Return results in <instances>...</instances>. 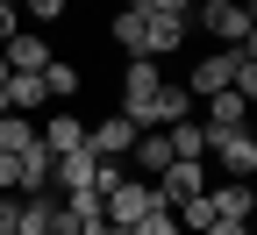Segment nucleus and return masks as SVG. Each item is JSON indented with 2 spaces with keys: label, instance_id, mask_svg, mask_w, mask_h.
I'll list each match as a JSON object with an SVG mask.
<instances>
[{
  "label": "nucleus",
  "instance_id": "f257e3e1",
  "mask_svg": "<svg viewBox=\"0 0 257 235\" xmlns=\"http://www.w3.org/2000/svg\"><path fill=\"white\" fill-rule=\"evenodd\" d=\"M193 22H200L221 50H257V8L250 0H200Z\"/></svg>",
  "mask_w": 257,
  "mask_h": 235
},
{
  "label": "nucleus",
  "instance_id": "f03ea898",
  "mask_svg": "<svg viewBox=\"0 0 257 235\" xmlns=\"http://www.w3.org/2000/svg\"><path fill=\"white\" fill-rule=\"evenodd\" d=\"M207 185H214V171H207V164H200V157H172V164H165V171H157V178H150V192H157V207H165V214H179V207H186V199H200Z\"/></svg>",
  "mask_w": 257,
  "mask_h": 235
},
{
  "label": "nucleus",
  "instance_id": "7ed1b4c3",
  "mask_svg": "<svg viewBox=\"0 0 257 235\" xmlns=\"http://www.w3.org/2000/svg\"><path fill=\"white\" fill-rule=\"evenodd\" d=\"M207 171H221V178H250L257 171V136L250 128H207Z\"/></svg>",
  "mask_w": 257,
  "mask_h": 235
},
{
  "label": "nucleus",
  "instance_id": "20e7f679",
  "mask_svg": "<svg viewBox=\"0 0 257 235\" xmlns=\"http://www.w3.org/2000/svg\"><path fill=\"white\" fill-rule=\"evenodd\" d=\"M157 86H165V64H157V57H128V64H121V114L136 121V128H143V114H150Z\"/></svg>",
  "mask_w": 257,
  "mask_h": 235
},
{
  "label": "nucleus",
  "instance_id": "39448f33",
  "mask_svg": "<svg viewBox=\"0 0 257 235\" xmlns=\"http://www.w3.org/2000/svg\"><path fill=\"white\" fill-rule=\"evenodd\" d=\"M150 207H157L150 178H114V185L100 192V214H107V228H136V221H143Z\"/></svg>",
  "mask_w": 257,
  "mask_h": 235
},
{
  "label": "nucleus",
  "instance_id": "423d86ee",
  "mask_svg": "<svg viewBox=\"0 0 257 235\" xmlns=\"http://www.w3.org/2000/svg\"><path fill=\"white\" fill-rule=\"evenodd\" d=\"M36 143H43L50 157H72V150H86V114H72V107H50V114H36Z\"/></svg>",
  "mask_w": 257,
  "mask_h": 235
},
{
  "label": "nucleus",
  "instance_id": "0eeeda50",
  "mask_svg": "<svg viewBox=\"0 0 257 235\" xmlns=\"http://www.w3.org/2000/svg\"><path fill=\"white\" fill-rule=\"evenodd\" d=\"M128 143H136V121H128L121 107H114L107 121H86V150L100 157V164H121V157H128Z\"/></svg>",
  "mask_w": 257,
  "mask_h": 235
},
{
  "label": "nucleus",
  "instance_id": "6e6552de",
  "mask_svg": "<svg viewBox=\"0 0 257 235\" xmlns=\"http://www.w3.org/2000/svg\"><path fill=\"white\" fill-rule=\"evenodd\" d=\"M50 192H100V157H93V150L50 157Z\"/></svg>",
  "mask_w": 257,
  "mask_h": 235
},
{
  "label": "nucleus",
  "instance_id": "1a4fd4ad",
  "mask_svg": "<svg viewBox=\"0 0 257 235\" xmlns=\"http://www.w3.org/2000/svg\"><path fill=\"white\" fill-rule=\"evenodd\" d=\"M57 50H50V36L43 29H15L8 43H0V64H8V72H43Z\"/></svg>",
  "mask_w": 257,
  "mask_h": 235
},
{
  "label": "nucleus",
  "instance_id": "9d476101",
  "mask_svg": "<svg viewBox=\"0 0 257 235\" xmlns=\"http://www.w3.org/2000/svg\"><path fill=\"white\" fill-rule=\"evenodd\" d=\"M229 64H236V50H207V57H193V72H186V93H193V100L221 93V86H229Z\"/></svg>",
  "mask_w": 257,
  "mask_h": 235
},
{
  "label": "nucleus",
  "instance_id": "9b49d317",
  "mask_svg": "<svg viewBox=\"0 0 257 235\" xmlns=\"http://www.w3.org/2000/svg\"><path fill=\"white\" fill-rule=\"evenodd\" d=\"M172 121H193V93H186L179 79H165V86H157V100H150L143 128H172Z\"/></svg>",
  "mask_w": 257,
  "mask_h": 235
},
{
  "label": "nucleus",
  "instance_id": "f8f14e48",
  "mask_svg": "<svg viewBox=\"0 0 257 235\" xmlns=\"http://www.w3.org/2000/svg\"><path fill=\"white\" fill-rule=\"evenodd\" d=\"M207 199H214V214H221V221H243V228H250V214H257L250 178H221V185H207Z\"/></svg>",
  "mask_w": 257,
  "mask_h": 235
},
{
  "label": "nucleus",
  "instance_id": "ddd939ff",
  "mask_svg": "<svg viewBox=\"0 0 257 235\" xmlns=\"http://www.w3.org/2000/svg\"><path fill=\"white\" fill-rule=\"evenodd\" d=\"M128 164H136L143 178H157L172 164V143H165V128H136V143H128Z\"/></svg>",
  "mask_w": 257,
  "mask_h": 235
},
{
  "label": "nucleus",
  "instance_id": "4468645a",
  "mask_svg": "<svg viewBox=\"0 0 257 235\" xmlns=\"http://www.w3.org/2000/svg\"><path fill=\"white\" fill-rule=\"evenodd\" d=\"M186 50V22H157V15H143V57H179Z\"/></svg>",
  "mask_w": 257,
  "mask_h": 235
},
{
  "label": "nucleus",
  "instance_id": "2eb2a0df",
  "mask_svg": "<svg viewBox=\"0 0 257 235\" xmlns=\"http://www.w3.org/2000/svg\"><path fill=\"white\" fill-rule=\"evenodd\" d=\"M79 86H86V72H79L72 57H50V64H43V93L57 100V107H72V100H79Z\"/></svg>",
  "mask_w": 257,
  "mask_h": 235
},
{
  "label": "nucleus",
  "instance_id": "dca6fc26",
  "mask_svg": "<svg viewBox=\"0 0 257 235\" xmlns=\"http://www.w3.org/2000/svg\"><path fill=\"white\" fill-rule=\"evenodd\" d=\"M15 235H57V192L22 199V221H15Z\"/></svg>",
  "mask_w": 257,
  "mask_h": 235
},
{
  "label": "nucleus",
  "instance_id": "f3484780",
  "mask_svg": "<svg viewBox=\"0 0 257 235\" xmlns=\"http://www.w3.org/2000/svg\"><path fill=\"white\" fill-rule=\"evenodd\" d=\"M243 114H250V100L221 86V93H207V121L200 128H243Z\"/></svg>",
  "mask_w": 257,
  "mask_h": 235
},
{
  "label": "nucleus",
  "instance_id": "a211bd4d",
  "mask_svg": "<svg viewBox=\"0 0 257 235\" xmlns=\"http://www.w3.org/2000/svg\"><path fill=\"white\" fill-rule=\"evenodd\" d=\"M107 36L128 50V57H143V8L128 0V8H114V22H107Z\"/></svg>",
  "mask_w": 257,
  "mask_h": 235
},
{
  "label": "nucleus",
  "instance_id": "6ab92c4d",
  "mask_svg": "<svg viewBox=\"0 0 257 235\" xmlns=\"http://www.w3.org/2000/svg\"><path fill=\"white\" fill-rule=\"evenodd\" d=\"M22 150H36V121L29 114H0V157H22Z\"/></svg>",
  "mask_w": 257,
  "mask_h": 235
},
{
  "label": "nucleus",
  "instance_id": "aec40b11",
  "mask_svg": "<svg viewBox=\"0 0 257 235\" xmlns=\"http://www.w3.org/2000/svg\"><path fill=\"white\" fill-rule=\"evenodd\" d=\"M165 143H172V157H207V128L200 121H172Z\"/></svg>",
  "mask_w": 257,
  "mask_h": 235
},
{
  "label": "nucleus",
  "instance_id": "412c9836",
  "mask_svg": "<svg viewBox=\"0 0 257 235\" xmlns=\"http://www.w3.org/2000/svg\"><path fill=\"white\" fill-rule=\"evenodd\" d=\"M214 221H221V214H214V199H207V192H200V199H186V207H179V228H186V235H207Z\"/></svg>",
  "mask_w": 257,
  "mask_h": 235
},
{
  "label": "nucleus",
  "instance_id": "4be33fe9",
  "mask_svg": "<svg viewBox=\"0 0 257 235\" xmlns=\"http://www.w3.org/2000/svg\"><path fill=\"white\" fill-rule=\"evenodd\" d=\"M229 93L257 100V50H236V64H229Z\"/></svg>",
  "mask_w": 257,
  "mask_h": 235
},
{
  "label": "nucleus",
  "instance_id": "5701e85b",
  "mask_svg": "<svg viewBox=\"0 0 257 235\" xmlns=\"http://www.w3.org/2000/svg\"><path fill=\"white\" fill-rule=\"evenodd\" d=\"M143 15H157V22H193V8H200V0H136Z\"/></svg>",
  "mask_w": 257,
  "mask_h": 235
},
{
  "label": "nucleus",
  "instance_id": "b1692460",
  "mask_svg": "<svg viewBox=\"0 0 257 235\" xmlns=\"http://www.w3.org/2000/svg\"><path fill=\"white\" fill-rule=\"evenodd\" d=\"M128 235H186V228H179V214H165V207H150V214H143L136 228H128Z\"/></svg>",
  "mask_w": 257,
  "mask_h": 235
},
{
  "label": "nucleus",
  "instance_id": "393cba45",
  "mask_svg": "<svg viewBox=\"0 0 257 235\" xmlns=\"http://www.w3.org/2000/svg\"><path fill=\"white\" fill-rule=\"evenodd\" d=\"M22 8H29V15L50 29V22H64V15H72V0H22Z\"/></svg>",
  "mask_w": 257,
  "mask_h": 235
},
{
  "label": "nucleus",
  "instance_id": "a878e982",
  "mask_svg": "<svg viewBox=\"0 0 257 235\" xmlns=\"http://www.w3.org/2000/svg\"><path fill=\"white\" fill-rule=\"evenodd\" d=\"M15 221H22V199H15V192H0V235H15Z\"/></svg>",
  "mask_w": 257,
  "mask_h": 235
},
{
  "label": "nucleus",
  "instance_id": "bb28decb",
  "mask_svg": "<svg viewBox=\"0 0 257 235\" xmlns=\"http://www.w3.org/2000/svg\"><path fill=\"white\" fill-rule=\"evenodd\" d=\"M15 29H22V22H15V8H8V0H0V43L15 36Z\"/></svg>",
  "mask_w": 257,
  "mask_h": 235
},
{
  "label": "nucleus",
  "instance_id": "cd10ccee",
  "mask_svg": "<svg viewBox=\"0 0 257 235\" xmlns=\"http://www.w3.org/2000/svg\"><path fill=\"white\" fill-rule=\"evenodd\" d=\"M15 178H22V171H15V157H0V192H15Z\"/></svg>",
  "mask_w": 257,
  "mask_h": 235
},
{
  "label": "nucleus",
  "instance_id": "c85d7f7f",
  "mask_svg": "<svg viewBox=\"0 0 257 235\" xmlns=\"http://www.w3.org/2000/svg\"><path fill=\"white\" fill-rule=\"evenodd\" d=\"M100 235H128V228H100Z\"/></svg>",
  "mask_w": 257,
  "mask_h": 235
},
{
  "label": "nucleus",
  "instance_id": "c756f323",
  "mask_svg": "<svg viewBox=\"0 0 257 235\" xmlns=\"http://www.w3.org/2000/svg\"><path fill=\"white\" fill-rule=\"evenodd\" d=\"M0 79H8V64H0Z\"/></svg>",
  "mask_w": 257,
  "mask_h": 235
},
{
  "label": "nucleus",
  "instance_id": "7c9ffc66",
  "mask_svg": "<svg viewBox=\"0 0 257 235\" xmlns=\"http://www.w3.org/2000/svg\"><path fill=\"white\" fill-rule=\"evenodd\" d=\"M8 8H22V0H8Z\"/></svg>",
  "mask_w": 257,
  "mask_h": 235
}]
</instances>
